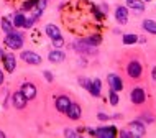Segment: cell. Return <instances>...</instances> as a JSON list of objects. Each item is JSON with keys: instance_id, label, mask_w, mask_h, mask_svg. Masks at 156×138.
<instances>
[{"instance_id": "1", "label": "cell", "mask_w": 156, "mask_h": 138, "mask_svg": "<svg viewBox=\"0 0 156 138\" xmlns=\"http://www.w3.org/2000/svg\"><path fill=\"white\" fill-rule=\"evenodd\" d=\"M5 44H7L10 49H20V48L23 46V38H22V35H18L16 31L8 33L7 38H5Z\"/></svg>"}, {"instance_id": "2", "label": "cell", "mask_w": 156, "mask_h": 138, "mask_svg": "<svg viewBox=\"0 0 156 138\" xmlns=\"http://www.w3.org/2000/svg\"><path fill=\"white\" fill-rule=\"evenodd\" d=\"M22 59L25 62H28V64H33V66H36V64H40V62H41L40 54H36L33 51H23L22 53Z\"/></svg>"}, {"instance_id": "3", "label": "cell", "mask_w": 156, "mask_h": 138, "mask_svg": "<svg viewBox=\"0 0 156 138\" xmlns=\"http://www.w3.org/2000/svg\"><path fill=\"white\" fill-rule=\"evenodd\" d=\"M126 73H128V76L130 77H133V79H138L141 76V64L138 61H132L128 64V68H126Z\"/></svg>"}, {"instance_id": "4", "label": "cell", "mask_w": 156, "mask_h": 138, "mask_svg": "<svg viewBox=\"0 0 156 138\" xmlns=\"http://www.w3.org/2000/svg\"><path fill=\"white\" fill-rule=\"evenodd\" d=\"M94 133L100 138H113L115 136V128L113 127H100V128H97Z\"/></svg>"}, {"instance_id": "5", "label": "cell", "mask_w": 156, "mask_h": 138, "mask_svg": "<svg viewBox=\"0 0 156 138\" xmlns=\"http://www.w3.org/2000/svg\"><path fill=\"white\" fill-rule=\"evenodd\" d=\"M108 86H110L112 90L119 92V90H122V87H123V82H122V79L117 76V74H110V76H108Z\"/></svg>"}, {"instance_id": "6", "label": "cell", "mask_w": 156, "mask_h": 138, "mask_svg": "<svg viewBox=\"0 0 156 138\" xmlns=\"http://www.w3.org/2000/svg\"><path fill=\"white\" fill-rule=\"evenodd\" d=\"M130 97H132L133 104H143L146 99V95H145V90H143L141 87H136V89L132 90V95H130Z\"/></svg>"}, {"instance_id": "7", "label": "cell", "mask_w": 156, "mask_h": 138, "mask_svg": "<svg viewBox=\"0 0 156 138\" xmlns=\"http://www.w3.org/2000/svg\"><path fill=\"white\" fill-rule=\"evenodd\" d=\"M130 132H132L133 136L140 138L145 135V125H143L141 122H132L130 123Z\"/></svg>"}, {"instance_id": "8", "label": "cell", "mask_w": 156, "mask_h": 138, "mask_svg": "<svg viewBox=\"0 0 156 138\" xmlns=\"http://www.w3.org/2000/svg\"><path fill=\"white\" fill-rule=\"evenodd\" d=\"M69 105H71V100H69V97H66V95H61V97L56 99V108L59 112H62V114H66V112H67Z\"/></svg>"}, {"instance_id": "9", "label": "cell", "mask_w": 156, "mask_h": 138, "mask_svg": "<svg viewBox=\"0 0 156 138\" xmlns=\"http://www.w3.org/2000/svg\"><path fill=\"white\" fill-rule=\"evenodd\" d=\"M22 92H23V95H25L28 100H30V99H35V95H36V87L33 86L31 82H25V84L22 86Z\"/></svg>"}, {"instance_id": "10", "label": "cell", "mask_w": 156, "mask_h": 138, "mask_svg": "<svg viewBox=\"0 0 156 138\" xmlns=\"http://www.w3.org/2000/svg\"><path fill=\"white\" fill-rule=\"evenodd\" d=\"M12 100H13V105L16 107V108H23L25 105H27V97L23 95V92L20 90V92H15L13 94V97H12Z\"/></svg>"}, {"instance_id": "11", "label": "cell", "mask_w": 156, "mask_h": 138, "mask_svg": "<svg viewBox=\"0 0 156 138\" xmlns=\"http://www.w3.org/2000/svg\"><path fill=\"white\" fill-rule=\"evenodd\" d=\"M3 64H5V69L8 73H13L16 68V61L13 54H3Z\"/></svg>"}, {"instance_id": "12", "label": "cell", "mask_w": 156, "mask_h": 138, "mask_svg": "<svg viewBox=\"0 0 156 138\" xmlns=\"http://www.w3.org/2000/svg\"><path fill=\"white\" fill-rule=\"evenodd\" d=\"M115 18L119 20V23H122V25H125L128 22V10H126V7H117Z\"/></svg>"}, {"instance_id": "13", "label": "cell", "mask_w": 156, "mask_h": 138, "mask_svg": "<svg viewBox=\"0 0 156 138\" xmlns=\"http://www.w3.org/2000/svg\"><path fill=\"white\" fill-rule=\"evenodd\" d=\"M67 117L69 119H73V120H77L79 117H81V107L77 105V104H73L71 102V105H69V108H67Z\"/></svg>"}, {"instance_id": "14", "label": "cell", "mask_w": 156, "mask_h": 138, "mask_svg": "<svg viewBox=\"0 0 156 138\" xmlns=\"http://www.w3.org/2000/svg\"><path fill=\"white\" fill-rule=\"evenodd\" d=\"M100 87H102V82H100V79H94V81L90 82V87H89V92L94 97H99L100 95Z\"/></svg>"}, {"instance_id": "15", "label": "cell", "mask_w": 156, "mask_h": 138, "mask_svg": "<svg viewBox=\"0 0 156 138\" xmlns=\"http://www.w3.org/2000/svg\"><path fill=\"white\" fill-rule=\"evenodd\" d=\"M48 58H49V61H51V62H62V61L66 59L64 53L59 51V49H54V51H51Z\"/></svg>"}, {"instance_id": "16", "label": "cell", "mask_w": 156, "mask_h": 138, "mask_svg": "<svg viewBox=\"0 0 156 138\" xmlns=\"http://www.w3.org/2000/svg\"><path fill=\"white\" fill-rule=\"evenodd\" d=\"M46 35L51 40H54V38H58V36H61V33H59V28H58L56 25H46Z\"/></svg>"}, {"instance_id": "17", "label": "cell", "mask_w": 156, "mask_h": 138, "mask_svg": "<svg viewBox=\"0 0 156 138\" xmlns=\"http://www.w3.org/2000/svg\"><path fill=\"white\" fill-rule=\"evenodd\" d=\"M143 28H145L146 31L156 35V22L154 20H145V22H143Z\"/></svg>"}, {"instance_id": "18", "label": "cell", "mask_w": 156, "mask_h": 138, "mask_svg": "<svg viewBox=\"0 0 156 138\" xmlns=\"http://www.w3.org/2000/svg\"><path fill=\"white\" fill-rule=\"evenodd\" d=\"M128 5L132 7L133 10H136V12H143V10H145V5H143L141 2H136V0H130Z\"/></svg>"}, {"instance_id": "19", "label": "cell", "mask_w": 156, "mask_h": 138, "mask_svg": "<svg viewBox=\"0 0 156 138\" xmlns=\"http://www.w3.org/2000/svg\"><path fill=\"white\" fill-rule=\"evenodd\" d=\"M2 28H3V31H5L7 35H8V33H12V31H13V25H12L10 22H8L7 18H2Z\"/></svg>"}, {"instance_id": "20", "label": "cell", "mask_w": 156, "mask_h": 138, "mask_svg": "<svg viewBox=\"0 0 156 138\" xmlns=\"http://www.w3.org/2000/svg\"><path fill=\"white\" fill-rule=\"evenodd\" d=\"M25 16L22 13H18V15H15V18H13V25L15 27H25Z\"/></svg>"}, {"instance_id": "21", "label": "cell", "mask_w": 156, "mask_h": 138, "mask_svg": "<svg viewBox=\"0 0 156 138\" xmlns=\"http://www.w3.org/2000/svg\"><path fill=\"white\" fill-rule=\"evenodd\" d=\"M136 41H138L136 35H125L123 36V43L125 44H133V43H136Z\"/></svg>"}, {"instance_id": "22", "label": "cell", "mask_w": 156, "mask_h": 138, "mask_svg": "<svg viewBox=\"0 0 156 138\" xmlns=\"http://www.w3.org/2000/svg\"><path fill=\"white\" fill-rule=\"evenodd\" d=\"M89 44H92V46H95V44H99L100 43V36H97V35H94V36H90V38H87L86 40Z\"/></svg>"}, {"instance_id": "23", "label": "cell", "mask_w": 156, "mask_h": 138, "mask_svg": "<svg viewBox=\"0 0 156 138\" xmlns=\"http://www.w3.org/2000/svg\"><path fill=\"white\" fill-rule=\"evenodd\" d=\"M110 104L112 105H117V104H119V95H117L115 90H110Z\"/></svg>"}, {"instance_id": "24", "label": "cell", "mask_w": 156, "mask_h": 138, "mask_svg": "<svg viewBox=\"0 0 156 138\" xmlns=\"http://www.w3.org/2000/svg\"><path fill=\"white\" fill-rule=\"evenodd\" d=\"M90 82H92V81H89V79H84V77L79 79V84H82L87 90H89V87H90Z\"/></svg>"}, {"instance_id": "25", "label": "cell", "mask_w": 156, "mask_h": 138, "mask_svg": "<svg viewBox=\"0 0 156 138\" xmlns=\"http://www.w3.org/2000/svg\"><path fill=\"white\" fill-rule=\"evenodd\" d=\"M53 44H54V46H58V48L64 44V40H62V36H58V38H54V40H53Z\"/></svg>"}, {"instance_id": "26", "label": "cell", "mask_w": 156, "mask_h": 138, "mask_svg": "<svg viewBox=\"0 0 156 138\" xmlns=\"http://www.w3.org/2000/svg\"><path fill=\"white\" fill-rule=\"evenodd\" d=\"M64 135H66V136H77V133L73 132V130H66V132H64Z\"/></svg>"}, {"instance_id": "27", "label": "cell", "mask_w": 156, "mask_h": 138, "mask_svg": "<svg viewBox=\"0 0 156 138\" xmlns=\"http://www.w3.org/2000/svg\"><path fill=\"white\" fill-rule=\"evenodd\" d=\"M44 77H46V79H48V81H49V82H51V81H53V76H51V73H49V71H44Z\"/></svg>"}, {"instance_id": "28", "label": "cell", "mask_w": 156, "mask_h": 138, "mask_svg": "<svg viewBox=\"0 0 156 138\" xmlns=\"http://www.w3.org/2000/svg\"><path fill=\"white\" fill-rule=\"evenodd\" d=\"M120 135H122V136H125V138H132V136H133V135H132V132H122Z\"/></svg>"}, {"instance_id": "29", "label": "cell", "mask_w": 156, "mask_h": 138, "mask_svg": "<svg viewBox=\"0 0 156 138\" xmlns=\"http://www.w3.org/2000/svg\"><path fill=\"white\" fill-rule=\"evenodd\" d=\"M99 119H100V120H108V115H105V114H99Z\"/></svg>"}, {"instance_id": "30", "label": "cell", "mask_w": 156, "mask_h": 138, "mask_svg": "<svg viewBox=\"0 0 156 138\" xmlns=\"http://www.w3.org/2000/svg\"><path fill=\"white\" fill-rule=\"evenodd\" d=\"M2 82H3V73L0 71V86H2Z\"/></svg>"}, {"instance_id": "31", "label": "cell", "mask_w": 156, "mask_h": 138, "mask_svg": "<svg viewBox=\"0 0 156 138\" xmlns=\"http://www.w3.org/2000/svg\"><path fill=\"white\" fill-rule=\"evenodd\" d=\"M153 79H154V81H156V68L153 69Z\"/></svg>"}, {"instance_id": "32", "label": "cell", "mask_w": 156, "mask_h": 138, "mask_svg": "<svg viewBox=\"0 0 156 138\" xmlns=\"http://www.w3.org/2000/svg\"><path fill=\"white\" fill-rule=\"evenodd\" d=\"M3 136H5V133H3V132H0V138H3Z\"/></svg>"}, {"instance_id": "33", "label": "cell", "mask_w": 156, "mask_h": 138, "mask_svg": "<svg viewBox=\"0 0 156 138\" xmlns=\"http://www.w3.org/2000/svg\"><path fill=\"white\" fill-rule=\"evenodd\" d=\"M0 58H3V51H2V49H0Z\"/></svg>"}, {"instance_id": "34", "label": "cell", "mask_w": 156, "mask_h": 138, "mask_svg": "<svg viewBox=\"0 0 156 138\" xmlns=\"http://www.w3.org/2000/svg\"><path fill=\"white\" fill-rule=\"evenodd\" d=\"M145 2H150V0H145Z\"/></svg>"}, {"instance_id": "35", "label": "cell", "mask_w": 156, "mask_h": 138, "mask_svg": "<svg viewBox=\"0 0 156 138\" xmlns=\"http://www.w3.org/2000/svg\"><path fill=\"white\" fill-rule=\"evenodd\" d=\"M128 2H130V0H128Z\"/></svg>"}]
</instances>
